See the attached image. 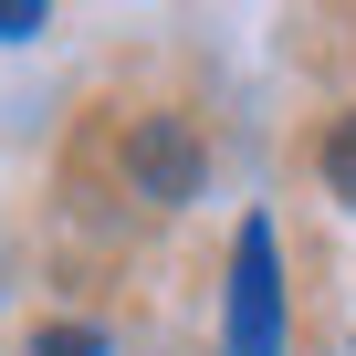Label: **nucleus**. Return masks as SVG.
I'll return each instance as SVG.
<instances>
[{
  "mask_svg": "<svg viewBox=\"0 0 356 356\" xmlns=\"http://www.w3.org/2000/svg\"><path fill=\"white\" fill-rule=\"evenodd\" d=\"M231 356H283V273H273V220H241V252H231Z\"/></svg>",
  "mask_w": 356,
  "mask_h": 356,
  "instance_id": "1",
  "label": "nucleus"
},
{
  "mask_svg": "<svg viewBox=\"0 0 356 356\" xmlns=\"http://www.w3.org/2000/svg\"><path fill=\"white\" fill-rule=\"evenodd\" d=\"M126 168H136L147 200H200V136L178 126V115H147V126L126 136Z\"/></svg>",
  "mask_w": 356,
  "mask_h": 356,
  "instance_id": "2",
  "label": "nucleus"
},
{
  "mask_svg": "<svg viewBox=\"0 0 356 356\" xmlns=\"http://www.w3.org/2000/svg\"><path fill=\"white\" fill-rule=\"evenodd\" d=\"M325 189H335V200L356 210V115H346V126L325 136Z\"/></svg>",
  "mask_w": 356,
  "mask_h": 356,
  "instance_id": "3",
  "label": "nucleus"
},
{
  "mask_svg": "<svg viewBox=\"0 0 356 356\" xmlns=\"http://www.w3.org/2000/svg\"><path fill=\"white\" fill-rule=\"evenodd\" d=\"M42 32V0H0V42H32Z\"/></svg>",
  "mask_w": 356,
  "mask_h": 356,
  "instance_id": "4",
  "label": "nucleus"
}]
</instances>
